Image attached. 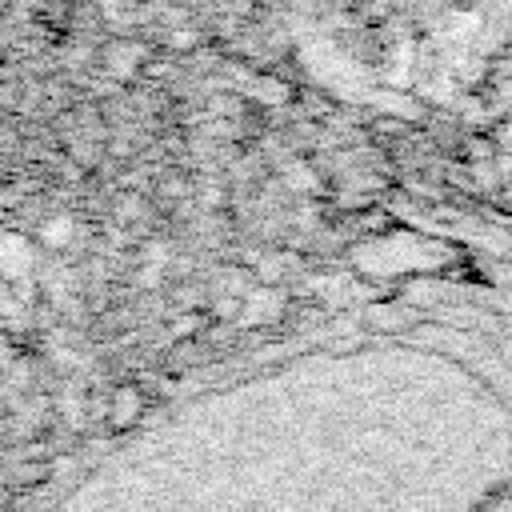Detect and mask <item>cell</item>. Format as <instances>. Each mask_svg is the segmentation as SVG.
<instances>
[{"label": "cell", "instance_id": "obj_1", "mask_svg": "<svg viewBox=\"0 0 512 512\" xmlns=\"http://www.w3.org/2000/svg\"><path fill=\"white\" fill-rule=\"evenodd\" d=\"M140 412H144V392H140L136 384H120V388H112V400H108V424H112V428H128V424H136Z\"/></svg>", "mask_w": 512, "mask_h": 512}, {"label": "cell", "instance_id": "obj_2", "mask_svg": "<svg viewBox=\"0 0 512 512\" xmlns=\"http://www.w3.org/2000/svg\"><path fill=\"white\" fill-rule=\"evenodd\" d=\"M0 272L12 276V280H20L24 272H32V244L24 236H16V232H4L0 236Z\"/></svg>", "mask_w": 512, "mask_h": 512}, {"label": "cell", "instance_id": "obj_3", "mask_svg": "<svg viewBox=\"0 0 512 512\" xmlns=\"http://www.w3.org/2000/svg\"><path fill=\"white\" fill-rule=\"evenodd\" d=\"M68 232H72V224H68V220H60V216H56V220H48V224L40 228V236H44L48 244H60V240H68Z\"/></svg>", "mask_w": 512, "mask_h": 512}]
</instances>
